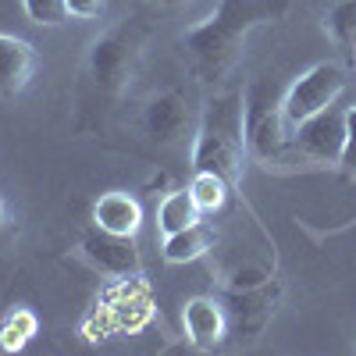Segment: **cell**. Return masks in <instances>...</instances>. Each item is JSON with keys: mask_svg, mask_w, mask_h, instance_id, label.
<instances>
[{"mask_svg": "<svg viewBox=\"0 0 356 356\" xmlns=\"http://www.w3.org/2000/svg\"><path fill=\"white\" fill-rule=\"evenodd\" d=\"M289 11V0H218L214 11L186 29L182 47L200 82H221L243 57V43L253 29L271 25Z\"/></svg>", "mask_w": 356, "mask_h": 356, "instance_id": "1", "label": "cell"}, {"mask_svg": "<svg viewBox=\"0 0 356 356\" xmlns=\"http://www.w3.org/2000/svg\"><path fill=\"white\" fill-rule=\"evenodd\" d=\"M143 43H146V22L139 15L122 18L93 40L82 72V93L93 111H104L125 97L143 61Z\"/></svg>", "mask_w": 356, "mask_h": 356, "instance_id": "2", "label": "cell"}, {"mask_svg": "<svg viewBox=\"0 0 356 356\" xmlns=\"http://www.w3.org/2000/svg\"><path fill=\"white\" fill-rule=\"evenodd\" d=\"M246 161V129H243V93H218L203 104L196 143H193V171L221 175L235 189Z\"/></svg>", "mask_w": 356, "mask_h": 356, "instance_id": "3", "label": "cell"}, {"mask_svg": "<svg viewBox=\"0 0 356 356\" xmlns=\"http://www.w3.org/2000/svg\"><path fill=\"white\" fill-rule=\"evenodd\" d=\"M282 93L271 79H257L243 89V129H246V154L260 164H282L289 157L292 125L285 122Z\"/></svg>", "mask_w": 356, "mask_h": 356, "instance_id": "4", "label": "cell"}, {"mask_svg": "<svg viewBox=\"0 0 356 356\" xmlns=\"http://www.w3.org/2000/svg\"><path fill=\"white\" fill-rule=\"evenodd\" d=\"M346 68L335 65V61H317L310 65L307 72H300L282 93V111H285V122L296 129L300 122H307V118L321 114L324 107H332L335 100H342L346 93Z\"/></svg>", "mask_w": 356, "mask_h": 356, "instance_id": "5", "label": "cell"}, {"mask_svg": "<svg viewBox=\"0 0 356 356\" xmlns=\"http://www.w3.org/2000/svg\"><path fill=\"white\" fill-rule=\"evenodd\" d=\"M346 107L349 104H332L321 114L307 118L292 129L289 139V154L314 161V164H339L342 157V143H346Z\"/></svg>", "mask_w": 356, "mask_h": 356, "instance_id": "6", "label": "cell"}, {"mask_svg": "<svg viewBox=\"0 0 356 356\" xmlns=\"http://www.w3.org/2000/svg\"><path fill=\"white\" fill-rule=\"evenodd\" d=\"M282 300V289L275 278H264L257 285H239L228 289L225 296V310H228V332H235L239 339H257L264 335V328L271 324L275 310Z\"/></svg>", "mask_w": 356, "mask_h": 356, "instance_id": "7", "label": "cell"}, {"mask_svg": "<svg viewBox=\"0 0 356 356\" xmlns=\"http://www.w3.org/2000/svg\"><path fill=\"white\" fill-rule=\"evenodd\" d=\"M82 257L93 264L97 271L114 275V278H136L139 267H143L132 235H114V232H104L97 225L82 235Z\"/></svg>", "mask_w": 356, "mask_h": 356, "instance_id": "8", "label": "cell"}, {"mask_svg": "<svg viewBox=\"0 0 356 356\" xmlns=\"http://www.w3.org/2000/svg\"><path fill=\"white\" fill-rule=\"evenodd\" d=\"M36 68H40V54L33 43L15 33H0V100L22 97Z\"/></svg>", "mask_w": 356, "mask_h": 356, "instance_id": "9", "label": "cell"}, {"mask_svg": "<svg viewBox=\"0 0 356 356\" xmlns=\"http://www.w3.org/2000/svg\"><path fill=\"white\" fill-rule=\"evenodd\" d=\"M182 328L196 349H218L228 335V310L214 296H193L182 307Z\"/></svg>", "mask_w": 356, "mask_h": 356, "instance_id": "10", "label": "cell"}, {"mask_svg": "<svg viewBox=\"0 0 356 356\" xmlns=\"http://www.w3.org/2000/svg\"><path fill=\"white\" fill-rule=\"evenodd\" d=\"M186 122H189L186 100L178 97L175 89L150 97V104L143 107V129H146V136H150L154 143H164V146H168V143H175V139H182Z\"/></svg>", "mask_w": 356, "mask_h": 356, "instance_id": "11", "label": "cell"}, {"mask_svg": "<svg viewBox=\"0 0 356 356\" xmlns=\"http://www.w3.org/2000/svg\"><path fill=\"white\" fill-rule=\"evenodd\" d=\"M93 225L104 228V232H114V235H139V225H143V207L132 193H122V189H111L104 193L97 203H93Z\"/></svg>", "mask_w": 356, "mask_h": 356, "instance_id": "12", "label": "cell"}, {"mask_svg": "<svg viewBox=\"0 0 356 356\" xmlns=\"http://www.w3.org/2000/svg\"><path fill=\"white\" fill-rule=\"evenodd\" d=\"M211 243H214L211 228H207L203 221H196V225H189V228H182V232L164 235L161 253H164L168 264H193V260H200L207 250H211Z\"/></svg>", "mask_w": 356, "mask_h": 356, "instance_id": "13", "label": "cell"}, {"mask_svg": "<svg viewBox=\"0 0 356 356\" xmlns=\"http://www.w3.org/2000/svg\"><path fill=\"white\" fill-rule=\"evenodd\" d=\"M200 218H203V214H200V207H196V200H193L189 186H186V189L168 193V196L161 200V207H157V228H161L164 235L182 232V228L196 225Z\"/></svg>", "mask_w": 356, "mask_h": 356, "instance_id": "14", "label": "cell"}, {"mask_svg": "<svg viewBox=\"0 0 356 356\" xmlns=\"http://www.w3.org/2000/svg\"><path fill=\"white\" fill-rule=\"evenodd\" d=\"M189 193L200 207V214H218L221 207L228 203V196L235 193L221 175H211V171H193V182H189Z\"/></svg>", "mask_w": 356, "mask_h": 356, "instance_id": "15", "label": "cell"}, {"mask_svg": "<svg viewBox=\"0 0 356 356\" xmlns=\"http://www.w3.org/2000/svg\"><path fill=\"white\" fill-rule=\"evenodd\" d=\"M328 33L353 54L356 61V0H339L328 11Z\"/></svg>", "mask_w": 356, "mask_h": 356, "instance_id": "16", "label": "cell"}, {"mask_svg": "<svg viewBox=\"0 0 356 356\" xmlns=\"http://www.w3.org/2000/svg\"><path fill=\"white\" fill-rule=\"evenodd\" d=\"M33 335H36V314L25 310V307H18V310L4 321V328H0V346L11 353V349H22Z\"/></svg>", "mask_w": 356, "mask_h": 356, "instance_id": "17", "label": "cell"}, {"mask_svg": "<svg viewBox=\"0 0 356 356\" xmlns=\"http://www.w3.org/2000/svg\"><path fill=\"white\" fill-rule=\"evenodd\" d=\"M22 8L33 25H61L72 18L65 0H22Z\"/></svg>", "mask_w": 356, "mask_h": 356, "instance_id": "18", "label": "cell"}, {"mask_svg": "<svg viewBox=\"0 0 356 356\" xmlns=\"http://www.w3.org/2000/svg\"><path fill=\"white\" fill-rule=\"evenodd\" d=\"M339 168H342V175L356 178V100L346 107V143H342Z\"/></svg>", "mask_w": 356, "mask_h": 356, "instance_id": "19", "label": "cell"}, {"mask_svg": "<svg viewBox=\"0 0 356 356\" xmlns=\"http://www.w3.org/2000/svg\"><path fill=\"white\" fill-rule=\"evenodd\" d=\"M65 4H68V15L79 22H97L107 11V0H65Z\"/></svg>", "mask_w": 356, "mask_h": 356, "instance_id": "20", "label": "cell"}, {"mask_svg": "<svg viewBox=\"0 0 356 356\" xmlns=\"http://www.w3.org/2000/svg\"><path fill=\"white\" fill-rule=\"evenodd\" d=\"M11 243H15V214H11L4 193H0V253H4Z\"/></svg>", "mask_w": 356, "mask_h": 356, "instance_id": "21", "label": "cell"}, {"mask_svg": "<svg viewBox=\"0 0 356 356\" xmlns=\"http://www.w3.org/2000/svg\"><path fill=\"white\" fill-rule=\"evenodd\" d=\"M154 4H161V8H182V4H189V0H154Z\"/></svg>", "mask_w": 356, "mask_h": 356, "instance_id": "22", "label": "cell"}]
</instances>
